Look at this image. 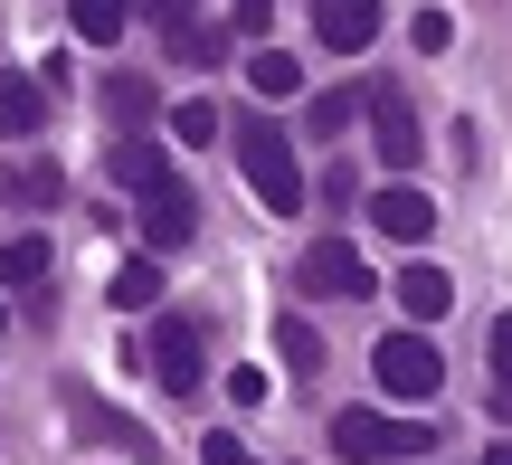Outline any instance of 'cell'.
Masks as SVG:
<instances>
[{
	"instance_id": "obj_1",
	"label": "cell",
	"mask_w": 512,
	"mask_h": 465,
	"mask_svg": "<svg viewBox=\"0 0 512 465\" xmlns=\"http://www.w3.org/2000/svg\"><path fill=\"white\" fill-rule=\"evenodd\" d=\"M228 143H238V171H247V190L285 219V209H304V162H294V143L275 133V114H238L228 124Z\"/></svg>"
},
{
	"instance_id": "obj_2",
	"label": "cell",
	"mask_w": 512,
	"mask_h": 465,
	"mask_svg": "<svg viewBox=\"0 0 512 465\" xmlns=\"http://www.w3.org/2000/svg\"><path fill=\"white\" fill-rule=\"evenodd\" d=\"M418 447H427L418 418H389V409H342V418H332V456H342V465H399Z\"/></svg>"
},
{
	"instance_id": "obj_3",
	"label": "cell",
	"mask_w": 512,
	"mask_h": 465,
	"mask_svg": "<svg viewBox=\"0 0 512 465\" xmlns=\"http://www.w3.org/2000/svg\"><path fill=\"white\" fill-rule=\"evenodd\" d=\"M294 295H313V304H351V295H370L361 247H351V238H313L304 257H294Z\"/></svg>"
},
{
	"instance_id": "obj_4",
	"label": "cell",
	"mask_w": 512,
	"mask_h": 465,
	"mask_svg": "<svg viewBox=\"0 0 512 465\" xmlns=\"http://www.w3.org/2000/svg\"><path fill=\"white\" fill-rule=\"evenodd\" d=\"M370 380H380L389 399H437L446 361H437V342H427V333H389L380 352H370Z\"/></svg>"
},
{
	"instance_id": "obj_5",
	"label": "cell",
	"mask_w": 512,
	"mask_h": 465,
	"mask_svg": "<svg viewBox=\"0 0 512 465\" xmlns=\"http://www.w3.org/2000/svg\"><path fill=\"white\" fill-rule=\"evenodd\" d=\"M370 143H380V162L389 171H418V152H427V124H418V105H408V95L399 86H389V76H380V86H370Z\"/></svg>"
},
{
	"instance_id": "obj_6",
	"label": "cell",
	"mask_w": 512,
	"mask_h": 465,
	"mask_svg": "<svg viewBox=\"0 0 512 465\" xmlns=\"http://www.w3.org/2000/svg\"><path fill=\"white\" fill-rule=\"evenodd\" d=\"M133 228H143V247H152V257L190 247V238H200V200H190V181H162V190H143V200H133Z\"/></svg>"
},
{
	"instance_id": "obj_7",
	"label": "cell",
	"mask_w": 512,
	"mask_h": 465,
	"mask_svg": "<svg viewBox=\"0 0 512 465\" xmlns=\"http://www.w3.org/2000/svg\"><path fill=\"white\" fill-rule=\"evenodd\" d=\"M152 380H162V390H200V323H190V314H152Z\"/></svg>"
},
{
	"instance_id": "obj_8",
	"label": "cell",
	"mask_w": 512,
	"mask_h": 465,
	"mask_svg": "<svg viewBox=\"0 0 512 465\" xmlns=\"http://www.w3.org/2000/svg\"><path fill=\"white\" fill-rule=\"evenodd\" d=\"M313 38H323L332 57H361L370 38H380V0H313Z\"/></svg>"
},
{
	"instance_id": "obj_9",
	"label": "cell",
	"mask_w": 512,
	"mask_h": 465,
	"mask_svg": "<svg viewBox=\"0 0 512 465\" xmlns=\"http://www.w3.org/2000/svg\"><path fill=\"white\" fill-rule=\"evenodd\" d=\"M370 228H380V238H399V247H418L427 228H437V209H427V190H408V181H389L380 200H370Z\"/></svg>"
},
{
	"instance_id": "obj_10",
	"label": "cell",
	"mask_w": 512,
	"mask_h": 465,
	"mask_svg": "<svg viewBox=\"0 0 512 465\" xmlns=\"http://www.w3.org/2000/svg\"><path fill=\"white\" fill-rule=\"evenodd\" d=\"M399 304H408V323H446V304H456V276H446L437 257L399 266Z\"/></svg>"
},
{
	"instance_id": "obj_11",
	"label": "cell",
	"mask_w": 512,
	"mask_h": 465,
	"mask_svg": "<svg viewBox=\"0 0 512 465\" xmlns=\"http://www.w3.org/2000/svg\"><path fill=\"white\" fill-rule=\"evenodd\" d=\"M105 162H114V181H124L133 200L171 181V162H162V143H152V133H114V152H105Z\"/></svg>"
},
{
	"instance_id": "obj_12",
	"label": "cell",
	"mask_w": 512,
	"mask_h": 465,
	"mask_svg": "<svg viewBox=\"0 0 512 465\" xmlns=\"http://www.w3.org/2000/svg\"><path fill=\"white\" fill-rule=\"evenodd\" d=\"M105 304L114 314H162V257H124L105 276Z\"/></svg>"
},
{
	"instance_id": "obj_13",
	"label": "cell",
	"mask_w": 512,
	"mask_h": 465,
	"mask_svg": "<svg viewBox=\"0 0 512 465\" xmlns=\"http://www.w3.org/2000/svg\"><path fill=\"white\" fill-rule=\"evenodd\" d=\"M48 238H10V247H0V285H19V295H29L38 304V314H48Z\"/></svg>"
},
{
	"instance_id": "obj_14",
	"label": "cell",
	"mask_w": 512,
	"mask_h": 465,
	"mask_svg": "<svg viewBox=\"0 0 512 465\" xmlns=\"http://www.w3.org/2000/svg\"><path fill=\"white\" fill-rule=\"evenodd\" d=\"M38 124H48V95H38V76H10V67H0V133H10V143H29Z\"/></svg>"
},
{
	"instance_id": "obj_15",
	"label": "cell",
	"mask_w": 512,
	"mask_h": 465,
	"mask_svg": "<svg viewBox=\"0 0 512 465\" xmlns=\"http://www.w3.org/2000/svg\"><path fill=\"white\" fill-rule=\"evenodd\" d=\"M124 19H133V0H67V29L86 38V48H114Z\"/></svg>"
},
{
	"instance_id": "obj_16",
	"label": "cell",
	"mask_w": 512,
	"mask_h": 465,
	"mask_svg": "<svg viewBox=\"0 0 512 465\" xmlns=\"http://www.w3.org/2000/svg\"><path fill=\"white\" fill-rule=\"evenodd\" d=\"M247 86L266 95V105H294V95H304V67H294L285 48H256V57H247Z\"/></svg>"
},
{
	"instance_id": "obj_17",
	"label": "cell",
	"mask_w": 512,
	"mask_h": 465,
	"mask_svg": "<svg viewBox=\"0 0 512 465\" xmlns=\"http://www.w3.org/2000/svg\"><path fill=\"white\" fill-rule=\"evenodd\" d=\"M162 48L181 57V67H200V76H209V67H219V57H228V29H219V19H190V29H171Z\"/></svg>"
},
{
	"instance_id": "obj_18",
	"label": "cell",
	"mask_w": 512,
	"mask_h": 465,
	"mask_svg": "<svg viewBox=\"0 0 512 465\" xmlns=\"http://www.w3.org/2000/svg\"><path fill=\"white\" fill-rule=\"evenodd\" d=\"M105 114H114V124H152V114H162V95H152V76H105Z\"/></svg>"
},
{
	"instance_id": "obj_19",
	"label": "cell",
	"mask_w": 512,
	"mask_h": 465,
	"mask_svg": "<svg viewBox=\"0 0 512 465\" xmlns=\"http://www.w3.org/2000/svg\"><path fill=\"white\" fill-rule=\"evenodd\" d=\"M219 133H228V114L209 105V95H190V105H171V143H190V152H200V143H219Z\"/></svg>"
},
{
	"instance_id": "obj_20",
	"label": "cell",
	"mask_w": 512,
	"mask_h": 465,
	"mask_svg": "<svg viewBox=\"0 0 512 465\" xmlns=\"http://www.w3.org/2000/svg\"><path fill=\"white\" fill-rule=\"evenodd\" d=\"M361 105H370L361 86H332V95H304V124H313V133H351V114H361Z\"/></svg>"
},
{
	"instance_id": "obj_21",
	"label": "cell",
	"mask_w": 512,
	"mask_h": 465,
	"mask_svg": "<svg viewBox=\"0 0 512 465\" xmlns=\"http://www.w3.org/2000/svg\"><path fill=\"white\" fill-rule=\"evenodd\" d=\"M0 190L29 200V209H57V190H67V181H57V162H10V181H0Z\"/></svg>"
},
{
	"instance_id": "obj_22",
	"label": "cell",
	"mask_w": 512,
	"mask_h": 465,
	"mask_svg": "<svg viewBox=\"0 0 512 465\" xmlns=\"http://www.w3.org/2000/svg\"><path fill=\"white\" fill-rule=\"evenodd\" d=\"M275 352H285L294 371H323V333H313L304 314H285V323H275Z\"/></svg>"
},
{
	"instance_id": "obj_23",
	"label": "cell",
	"mask_w": 512,
	"mask_h": 465,
	"mask_svg": "<svg viewBox=\"0 0 512 465\" xmlns=\"http://www.w3.org/2000/svg\"><path fill=\"white\" fill-rule=\"evenodd\" d=\"M266 29H275V0H228V38H256L266 48Z\"/></svg>"
},
{
	"instance_id": "obj_24",
	"label": "cell",
	"mask_w": 512,
	"mask_h": 465,
	"mask_svg": "<svg viewBox=\"0 0 512 465\" xmlns=\"http://www.w3.org/2000/svg\"><path fill=\"white\" fill-rule=\"evenodd\" d=\"M408 38H418V57H437V48H456V19H446V10H418V29H408Z\"/></svg>"
},
{
	"instance_id": "obj_25",
	"label": "cell",
	"mask_w": 512,
	"mask_h": 465,
	"mask_svg": "<svg viewBox=\"0 0 512 465\" xmlns=\"http://www.w3.org/2000/svg\"><path fill=\"white\" fill-rule=\"evenodd\" d=\"M484 352H494V390H512V314H494V333H484Z\"/></svg>"
},
{
	"instance_id": "obj_26",
	"label": "cell",
	"mask_w": 512,
	"mask_h": 465,
	"mask_svg": "<svg viewBox=\"0 0 512 465\" xmlns=\"http://www.w3.org/2000/svg\"><path fill=\"white\" fill-rule=\"evenodd\" d=\"M133 10H143V19H162V38H171V29H190V0H133Z\"/></svg>"
},
{
	"instance_id": "obj_27",
	"label": "cell",
	"mask_w": 512,
	"mask_h": 465,
	"mask_svg": "<svg viewBox=\"0 0 512 465\" xmlns=\"http://www.w3.org/2000/svg\"><path fill=\"white\" fill-rule=\"evenodd\" d=\"M200 456H209V465H256V456L238 447V437H200Z\"/></svg>"
},
{
	"instance_id": "obj_28",
	"label": "cell",
	"mask_w": 512,
	"mask_h": 465,
	"mask_svg": "<svg viewBox=\"0 0 512 465\" xmlns=\"http://www.w3.org/2000/svg\"><path fill=\"white\" fill-rule=\"evenodd\" d=\"M484 465H512V447H494V456H484Z\"/></svg>"
},
{
	"instance_id": "obj_29",
	"label": "cell",
	"mask_w": 512,
	"mask_h": 465,
	"mask_svg": "<svg viewBox=\"0 0 512 465\" xmlns=\"http://www.w3.org/2000/svg\"><path fill=\"white\" fill-rule=\"evenodd\" d=\"M0 333H10V304H0Z\"/></svg>"
}]
</instances>
